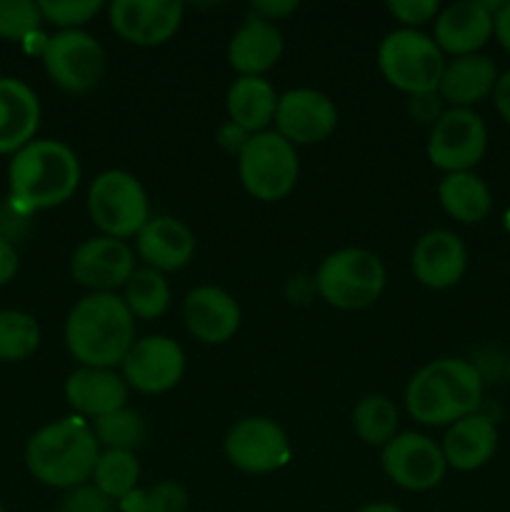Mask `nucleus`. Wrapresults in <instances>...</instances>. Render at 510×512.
Listing matches in <instances>:
<instances>
[{
  "label": "nucleus",
  "mask_w": 510,
  "mask_h": 512,
  "mask_svg": "<svg viewBox=\"0 0 510 512\" xmlns=\"http://www.w3.org/2000/svg\"><path fill=\"white\" fill-rule=\"evenodd\" d=\"M48 78L65 93L83 95L98 88L108 70L105 48L85 30H60L48 38L43 50Z\"/></svg>",
  "instance_id": "obj_9"
},
{
  "label": "nucleus",
  "mask_w": 510,
  "mask_h": 512,
  "mask_svg": "<svg viewBox=\"0 0 510 512\" xmlns=\"http://www.w3.org/2000/svg\"><path fill=\"white\" fill-rule=\"evenodd\" d=\"M0 512H5V505L3 503H0Z\"/></svg>",
  "instance_id": "obj_46"
},
{
  "label": "nucleus",
  "mask_w": 510,
  "mask_h": 512,
  "mask_svg": "<svg viewBox=\"0 0 510 512\" xmlns=\"http://www.w3.org/2000/svg\"><path fill=\"white\" fill-rule=\"evenodd\" d=\"M388 13L398 23H403V28L418 30L420 25L435 20V15L440 13V5L438 0H390Z\"/></svg>",
  "instance_id": "obj_36"
},
{
  "label": "nucleus",
  "mask_w": 510,
  "mask_h": 512,
  "mask_svg": "<svg viewBox=\"0 0 510 512\" xmlns=\"http://www.w3.org/2000/svg\"><path fill=\"white\" fill-rule=\"evenodd\" d=\"M488 150V128L485 120L470 108H448L430 125L428 160L438 170L468 173Z\"/></svg>",
  "instance_id": "obj_10"
},
{
  "label": "nucleus",
  "mask_w": 510,
  "mask_h": 512,
  "mask_svg": "<svg viewBox=\"0 0 510 512\" xmlns=\"http://www.w3.org/2000/svg\"><path fill=\"white\" fill-rule=\"evenodd\" d=\"M383 473L390 483L410 493H425L445 478L443 448L423 433H398L380 453Z\"/></svg>",
  "instance_id": "obj_12"
},
{
  "label": "nucleus",
  "mask_w": 510,
  "mask_h": 512,
  "mask_svg": "<svg viewBox=\"0 0 510 512\" xmlns=\"http://www.w3.org/2000/svg\"><path fill=\"white\" fill-rule=\"evenodd\" d=\"M493 103L500 118L510 125V70H505V73L498 78V83H495Z\"/></svg>",
  "instance_id": "obj_41"
},
{
  "label": "nucleus",
  "mask_w": 510,
  "mask_h": 512,
  "mask_svg": "<svg viewBox=\"0 0 510 512\" xmlns=\"http://www.w3.org/2000/svg\"><path fill=\"white\" fill-rule=\"evenodd\" d=\"M40 128V100L18 78H0V155H15L35 140Z\"/></svg>",
  "instance_id": "obj_23"
},
{
  "label": "nucleus",
  "mask_w": 510,
  "mask_h": 512,
  "mask_svg": "<svg viewBox=\"0 0 510 512\" xmlns=\"http://www.w3.org/2000/svg\"><path fill=\"white\" fill-rule=\"evenodd\" d=\"M358 512H403V510L393 503H370L365 505V508H360Z\"/></svg>",
  "instance_id": "obj_43"
},
{
  "label": "nucleus",
  "mask_w": 510,
  "mask_h": 512,
  "mask_svg": "<svg viewBox=\"0 0 510 512\" xmlns=\"http://www.w3.org/2000/svg\"><path fill=\"white\" fill-rule=\"evenodd\" d=\"M413 275L430 290H448L460 283L468 268V250L453 230L435 228L420 235L410 255Z\"/></svg>",
  "instance_id": "obj_19"
},
{
  "label": "nucleus",
  "mask_w": 510,
  "mask_h": 512,
  "mask_svg": "<svg viewBox=\"0 0 510 512\" xmlns=\"http://www.w3.org/2000/svg\"><path fill=\"white\" fill-rule=\"evenodd\" d=\"M505 375H508V380H510V360H508V365H505Z\"/></svg>",
  "instance_id": "obj_45"
},
{
  "label": "nucleus",
  "mask_w": 510,
  "mask_h": 512,
  "mask_svg": "<svg viewBox=\"0 0 510 512\" xmlns=\"http://www.w3.org/2000/svg\"><path fill=\"white\" fill-rule=\"evenodd\" d=\"M90 480L100 493L120 503L133 490H138L140 463L135 453H128V450H100V458Z\"/></svg>",
  "instance_id": "obj_30"
},
{
  "label": "nucleus",
  "mask_w": 510,
  "mask_h": 512,
  "mask_svg": "<svg viewBox=\"0 0 510 512\" xmlns=\"http://www.w3.org/2000/svg\"><path fill=\"white\" fill-rule=\"evenodd\" d=\"M495 38H498L500 48L510 55V0L500 5L495 13Z\"/></svg>",
  "instance_id": "obj_42"
},
{
  "label": "nucleus",
  "mask_w": 510,
  "mask_h": 512,
  "mask_svg": "<svg viewBox=\"0 0 510 512\" xmlns=\"http://www.w3.org/2000/svg\"><path fill=\"white\" fill-rule=\"evenodd\" d=\"M10 203L20 213L63 205L80 185V160L60 140H30L13 155L8 168Z\"/></svg>",
  "instance_id": "obj_2"
},
{
  "label": "nucleus",
  "mask_w": 510,
  "mask_h": 512,
  "mask_svg": "<svg viewBox=\"0 0 510 512\" xmlns=\"http://www.w3.org/2000/svg\"><path fill=\"white\" fill-rule=\"evenodd\" d=\"M378 68L393 88L415 98V95L438 93L445 55L430 35L398 28L380 40Z\"/></svg>",
  "instance_id": "obj_6"
},
{
  "label": "nucleus",
  "mask_w": 510,
  "mask_h": 512,
  "mask_svg": "<svg viewBox=\"0 0 510 512\" xmlns=\"http://www.w3.org/2000/svg\"><path fill=\"white\" fill-rule=\"evenodd\" d=\"M250 10H253V15H258V18L273 23V20L288 18L290 13H295V10H298V3H295V0H258V3L250 5Z\"/></svg>",
  "instance_id": "obj_38"
},
{
  "label": "nucleus",
  "mask_w": 510,
  "mask_h": 512,
  "mask_svg": "<svg viewBox=\"0 0 510 512\" xmlns=\"http://www.w3.org/2000/svg\"><path fill=\"white\" fill-rule=\"evenodd\" d=\"M128 383L115 368H78L65 380V400L78 418L98 420L128 408Z\"/></svg>",
  "instance_id": "obj_21"
},
{
  "label": "nucleus",
  "mask_w": 510,
  "mask_h": 512,
  "mask_svg": "<svg viewBox=\"0 0 510 512\" xmlns=\"http://www.w3.org/2000/svg\"><path fill=\"white\" fill-rule=\"evenodd\" d=\"M65 348L80 368H115L135 343V318L115 293H90L65 320Z\"/></svg>",
  "instance_id": "obj_1"
},
{
  "label": "nucleus",
  "mask_w": 510,
  "mask_h": 512,
  "mask_svg": "<svg viewBox=\"0 0 510 512\" xmlns=\"http://www.w3.org/2000/svg\"><path fill=\"white\" fill-rule=\"evenodd\" d=\"M100 445L83 418L55 420L30 435L25 465L38 483L58 490H73L93 478Z\"/></svg>",
  "instance_id": "obj_4"
},
{
  "label": "nucleus",
  "mask_w": 510,
  "mask_h": 512,
  "mask_svg": "<svg viewBox=\"0 0 510 512\" xmlns=\"http://www.w3.org/2000/svg\"><path fill=\"white\" fill-rule=\"evenodd\" d=\"M223 450L230 465L248 475L275 473L285 468L293 455L285 430L275 420L260 415L238 420L225 435Z\"/></svg>",
  "instance_id": "obj_11"
},
{
  "label": "nucleus",
  "mask_w": 510,
  "mask_h": 512,
  "mask_svg": "<svg viewBox=\"0 0 510 512\" xmlns=\"http://www.w3.org/2000/svg\"><path fill=\"white\" fill-rule=\"evenodd\" d=\"M275 133L290 145H315L328 140L338 128V108L325 93L313 88L288 90L278 98Z\"/></svg>",
  "instance_id": "obj_15"
},
{
  "label": "nucleus",
  "mask_w": 510,
  "mask_h": 512,
  "mask_svg": "<svg viewBox=\"0 0 510 512\" xmlns=\"http://www.w3.org/2000/svg\"><path fill=\"white\" fill-rule=\"evenodd\" d=\"M483 403V375L473 363L440 358L423 365L405 388V408L420 425L443 428L478 413Z\"/></svg>",
  "instance_id": "obj_3"
},
{
  "label": "nucleus",
  "mask_w": 510,
  "mask_h": 512,
  "mask_svg": "<svg viewBox=\"0 0 510 512\" xmlns=\"http://www.w3.org/2000/svg\"><path fill=\"white\" fill-rule=\"evenodd\" d=\"M298 175V150L275 130L250 135L243 153L238 155L240 183L255 200L263 203H275L290 195L298 183Z\"/></svg>",
  "instance_id": "obj_8"
},
{
  "label": "nucleus",
  "mask_w": 510,
  "mask_h": 512,
  "mask_svg": "<svg viewBox=\"0 0 510 512\" xmlns=\"http://www.w3.org/2000/svg\"><path fill=\"white\" fill-rule=\"evenodd\" d=\"M438 200L445 213L465 225L480 223L493 208V195L478 173H448L438 185Z\"/></svg>",
  "instance_id": "obj_27"
},
{
  "label": "nucleus",
  "mask_w": 510,
  "mask_h": 512,
  "mask_svg": "<svg viewBox=\"0 0 510 512\" xmlns=\"http://www.w3.org/2000/svg\"><path fill=\"white\" fill-rule=\"evenodd\" d=\"M285 48L283 33L270 20L248 15L228 43V63L238 78H263L280 60Z\"/></svg>",
  "instance_id": "obj_22"
},
{
  "label": "nucleus",
  "mask_w": 510,
  "mask_h": 512,
  "mask_svg": "<svg viewBox=\"0 0 510 512\" xmlns=\"http://www.w3.org/2000/svg\"><path fill=\"white\" fill-rule=\"evenodd\" d=\"M58 512H115V500L100 493L93 483H85L65 493Z\"/></svg>",
  "instance_id": "obj_35"
},
{
  "label": "nucleus",
  "mask_w": 510,
  "mask_h": 512,
  "mask_svg": "<svg viewBox=\"0 0 510 512\" xmlns=\"http://www.w3.org/2000/svg\"><path fill=\"white\" fill-rule=\"evenodd\" d=\"M135 253L143 260L145 268L158 273H175L183 270L195 255V235L183 220L170 215H150L148 223L135 235Z\"/></svg>",
  "instance_id": "obj_20"
},
{
  "label": "nucleus",
  "mask_w": 510,
  "mask_h": 512,
  "mask_svg": "<svg viewBox=\"0 0 510 512\" xmlns=\"http://www.w3.org/2000/svg\"><path fill=\"white\" fill-rule=\"evenodd\" d=\"M120 375L128 388L145 395L173 390L185 375V353L168 335H148L130 345L120 363Z\"/></svg>",
  "instance_id": "obj_13"
},
{
  "label": "nucleus",
  "mask_w": 510,
  "mask_h": 512,
  "mask_svg": "<svg viewBox=\"0 0 510 512\" xmlns=\"http://www.w3.org/2000/svg\"><path fill=\"white\" fill-rule=\"evenodd\" d=\"M440 448H443L445 463L450 468L463 470V473L480 470L493 460L495 450H498V428H495L493 418L473 413L450 425Z\"/></svg>",
  "instance_id": "obj_25"
},
{
  "label": "nucleus",
  "mask_w": 510,
  "mask_h": 512,
  "mask_svg": "<svg viewBox=\"0 0 510 512\" xmlns=\"http://www.w3.org/2000/svg\"><path fill=\"white\" fill-rule=\"evenodd\" d=\"M40 15L63 30H80L103 10L100 0H40Z\"/></svg>",
  "instance_id": "obj_34"
},
{
  "label": "nucleus",
  "mask_w": 510,
  "mask_h": 512,
  "mask_svg": "<svg viewBox=\"0 0 510 512\" xmlns=\"http://www.w3.org/2000/svg\"><path fill=\"white\" fill-rule=\"evenodd\" d=\"M43 15L38 3L30 0H0V38L28 40L38 33Z\"/></svg>",
  "instance_id": "obj_33"
},
{
  "label": "nucleus",
  "mask_w": 510,
  "mask_h": 512,
  "mask_svg": "<svg viewBox=\"0 0 510 512\" xmlns=\"http://www.w3.org/2000/svg\"><path fill=\"white\" fill-rule=\"evenodd\" d=\"M183 3L178 0H115L108 5L110 28L130 45L155 48L178 33L183 23Z\"/></svg>",
  "instance_id": "obj_16"
},
{
  "label": "nucleus",
  "mask_w": 510,
  "mask_h": 512,
  "mask_svg": "<svg viewBox=\"0 0 510 512\" xmlns=\"http://www.w3.org/2000/svg\"><path fill=\"white\" fill-rule=\"evenodd\" d=\"M40 345V325L23 310H0V360L20 363Z\"/></svg>",
  "instance_id": "obj_31"
},
{
  "label": "nucleus",
  "mask_w": 510,
  "mask_h": 512,
  "mask_svg": "<svg viewBox=\"0 0 510 512\" xmlns=\"http://www.w3.org/2000/svg\"><path fill=\"white\" fill-rule=\"evenodd\" d=\"M400 415L388 395H365L353 408V430L365 445L385 448L398 435Z\"/></svg>",
  "instance_id": "obj_28"
},
{
  "label": "nucleus",
  "mask_w": 510,
  "mask_h": 512,
  "mask_svg": "<svg viewBox=\"0 0 510 512\" xmlns=\"http://www.w3.org/2000/svg\"><path fill=\"white\" fill-rule=\"evenodd\" d=\"M143 512H188V493L183 485L165 480L145 493Z\"/></svg>",
  "instance_id": "obj_37"
},
{
  "label": "nucleus",
  "mask_w": 510,
  "mask_h": 512,
  "mask_svg": "<svg viewBox=\"0 0 510 512\" xmlns=\"http://www.w3.org/2000/svg\"><path fill=\"white\" fill-rule=\"evenodd\" d=\"M500 73L493 60L483 53L463 55L445 63L440 75L438 98L445 100L450 108H470L483 103L488 95H493L495 83Z\"/></svg>",
  "instance_id": "obj_24"
},
{
  "label": "nucleus",
  "mask_w": 510,
  "mask_h": 512,
  "mask_svg": "<svg viewBox=\"0 0 510 512\" xmlns=\"http://www.w3.org/2000/svg\"><path fill=\"white\" fill-rule=\"evenodd\" d=\"M218 140H220V145H223L225 150H228V153H233V155H240L243 153V148H245V143H248L250 140V133H245L243 128H240V125H235V123H225L223 128L218 130Z\"/></svg>",
  "instance_id": "obj_40"
},
{
  "label": "nucleus",
  "mask_w": 510,
  "mask_h": 512,
  "mask_svg": "<svg viewBox=\"0 0 510 512\" xmlns=\"http://www.w3.org/2000/svg\"><path fill=\"white\" fill-rule=\"evenodd\" d=\"M18 265H20L18 250H15V245L10 243L8 238L0 235V285H8L10 280L15 278Z\"/></svg>",
  "instance_id": "obj_39"
},
{
  "label": "nucleus",
  "mask_w": 510,
  "mask_h": 512,
  "mask_svg": "<svg viewBox=\"0 0 510 512\" xmlns=\"http://www.w3.org/2000/svg\"><path fill=\"white\" fill-rule=\"evenodd\" d=\"M385 265L365 248H340L320 263L315 288L320 298L338 310H363L385 290Z\"/></svg>",
  "instance_id": "obj_5"
},
{
  "label": "nucleus",
  "mask_w": 510,
  "mask_h": 512,
  "mask_svg": "<svg viewBox=\"0 0 510 512\" xmlns=\"http://www.w3.org/2000/svg\"><path fill=\"white\" fill-rule=\"evenodd\" d=\"M278 98L273 83L265 78H235L225 95L230 123L240 125L245 133L258 135L275 120Z\"/></svg>",
  "instance_id": "obj_26"
},
{
  "label": "nucleus",
  "mask_w": 510,
  "mask_h": 512,
  "mask_svg": "<svg viewBox=\"0 0 510 512\" xmlns=\"http://www.w3.org/2000/svg\"><path fill=\"white\" fill-rule=\"evenodd\" d=\"M183 320L195 340L205 345H223L238 333L243 315L238 300L228 290L200 285L185 295Z\"/></svg>",
  "instance_id": "obj_18"
},
{
  "label": "nucleus",
  "mask_w": 510,
  "mask_h": 512,
  "mask_svg": "<svg viewBox=\"0 0 510 512\" xmlns=\"http://www.w3.org/2000/svg\"><path fill=\"white\" fill-rule=\"evenodd\" d=\"M135 273V253L125 240L95 235L83 240L70 255V275L93 293H115Z\"/></svg>",
  "instance_id": "obj_14"
},
{
  "label": "nucleus",
  "mask_w": 510,
  "mask_h": 512,
  "mask_svg": "<svg viewBox=\"0 0 510 512\" xmlns=\"http://www.w3.org/2000/svg\"><path fill=\"white\" fill-rule=\"evenodd\" d=\"M503 3H485V0H460V3L440 8L435 15L433 40L443 55L463 58L480 53L495 35V13Z\"/></svg>",
  "instance_id": "obj_17"
},
{
  "label": "nucleus",
  "mask_w": 510,
  "mask_h": 512,
  "mask_svg": "<svg viewBox=\"0 0 510 512\" xmlns=\"http://www.w3.org/2000/svg\"><path fill=\"white\" fill-rule=\"evenodd\" d=\"M88 215L100 235L128 240L150 220V200L143 183L128 170H105L88 188Z\"/></svg>",
  "instance_id": "obj_7"
},
{
  "label": "nucleus",
  "mask_w": 510,
  "mask_h": 512,
  "mask_svg": "<svg viewBox=\"0 0 510 512\" xmlns=\"http://www.w3.org/2000/svg\"><path fill=\"white\" fill-rule=\"evenodd\" d=\"M503 225H505V230H508L510 233V208L505 210V218H503Z\"/></svg>",
  "instance_id": "obj_44"
},
{
  "label": "nucleus",
  "mask_w": 510,
  "mask_h": 512,
  "mask_svg": "<svg viewBox=\"0 0 510 512\" xmlns=\"http://www.w3.org/2000/svg\"><path fill=\"white\" fill-rule=\"evenodd\" d=\"M125 305L138 320H155L168 313L170 285L163 273L153 268H135L133 278L125 283Z\"/></svg>",
  "instance_id": "obj_29"
},
{
  "label": "nucleus",
  "mask_w": 510,
  "mask_h": 512,
  "mask_svg": "<svg viewBox=\"0 0 510 512\" xmlns=\"http://www.w3.org/2000/svg\"><path fill=\"white\" fill-rule=\"evenodd\" d=\"M90 428H93L95 440H98L100 448L128 450V453H135V450L145 443V435H148L143 415L135 413V410L130 408L103 415V418L93 420Z\"/></svg>",
  "instance_id": "obj_32"
}]
</instances>
